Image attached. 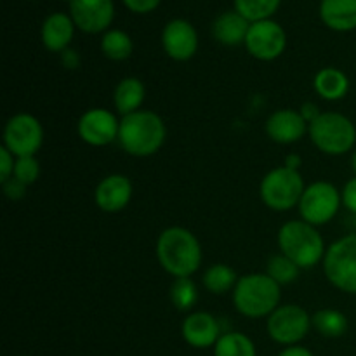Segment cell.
Instances as JSON below:
<instances>
[{"mask_svg":"<svg viewBox=\"0 0 356 356\" xmlns=\"http://www.w3.org/2000/svg\"><path fill=\"white\" fill-rule=\"evenodd\" d=\"M280 2L282 0H235V9L249 23H257L270 19L277 13Z\"/></svg>","mask_w":356,"mask_h":356,"instance_id":"4316f807","label":"cell"},{"mask_svg":"<svg viewBox=\"0 0 356 356\" xmlns=\"http://www.w3.org/2000/svg\"><path fill=\"white\" fill-rule=\"evenodd\" d=\"M170 301L177 312H190L198 301V289L191 278H176L170 287Z\"/></svg>","mask_w":356,"mask_h":356,"instance_id":"83f0119b","label":"cell"},{"mask_svg":"<svg viewBox=\"0 0 356 356\" xmlns=\"http://www.w3.org/2000/svg\"><path fill=\"white\" fill-rule=\"evenodd\" d=\"M202 245L197 236L183 226H170L156 240V259L163 271L174 278H191L202 264Z\"/></svg>","mask_w":356,"mask_h":356,"instance_id":"6da1fadb","label":"cell"},{"mask_svg":"<svg viewBox=\"0 0 356 356\" xmlns=\"http://www.w3.org/2000/svg\"><path fill=\"white\" fill-rule=\"evenodd\" d=\"M132 193H134V188L127 176L110 174L97 183L94 190V202L99 211L117 214L131 204Z\"/></svg>","mask_w":356,"mask_h":356,"instance_id":"5bb4252c","label":"cell"},{"mask_svg":"<svg viewBox=\"0 0 356 356\" xmlns=\"http://www.w3.org/2000/svg\"><path fill=\"white\" fill-rule=\"evenodd\" d=\"M312 325L313 329L316 330L318 334H322L323 337H341L346 334L348 323L346 315L339 309H332V308H325L316 312L315 315L312 316Z\"/></svg>","mask_w":356,"mask_h":356,"instance_id":"cb8c5ba5","label":"cell"},{"mask_svg":"<svg viewBox=\"0 0 356 356\" xmlns=\"http://www.w3.org/2000/svg\"><path fill=\"white\" fill-rule=\"evenodd\" d=\"M233 306L247 318L270 316L280 306V285L268 273H247L233 289Z\"/></svg>","mask_w":356,"mask_h":356,"instance_id":"3957f363","label":"cell"},{"mask_svg":"<svg viewBox=\"0 0 356 356\" xmlns=\"http://www.w3.org/2000/svg\"><path fill=\"white\" fill-rule=\"evenodd\" d=\"M320 17L336 31H351L356 28V0H322Z\"/></svg>","mask_w":356,"mask_h":356,"instance_id":"d6986e66","label":"cell"},{"mask_svg":"<svg viewBox=\"0 0 356 356\" xmlns=\"http://www.w3.org/2000/svg\"><path fill=\"white\" fill-rule=\"evenodd\" d=\"M146 97V87L136 76H125L117 83L113 90V104L115 110L125 117L134 111L141 110Z\"/></svg>","mask_w":356,"mask_h":356,"instance_id":"44dd1931","label":"cell"},{"mask_svg":"<svg viewBox=\"0 0 356 356\" xmlns=\"http://www.w3.org/2000/svg\"><path fill=\"white\" fill-rule=\"evenodd\" d=\"M101 51L111 61H125L134 51L131 37L122 30H108L101 38Z\"/></svg>","mask_w":356,"mask_h":356,"instance_id":"d4e9b609","label":"cell"},{"mask_svg":"<svg viewBox=\"0 0 356 356\" xmlns=\"http://www.w3.org/2000/svg\"><path fill=\"white\" fill-rule=\"evenodd\" d=\"M214 356H256V346L245 334L226 332L216 343Z\"/></svg>","mask_w":356,"mask_h":356,"instance_id":"484cf974","label":"cell"},{"mask_svg":"<svg viewBox=\"0 0 356 356\" xmlns=\"http://www.w3.org/2000/svg\"><path fill=\"white\" fill-rule=\"evenodd\" d=\"M63 65H65V68L68 70H75L76 66L80 65V58L79 54H76V51H73V49H66V51L63 52Z\"/></svg>","mask_w":356,"mask_h":356,"instance_id":"d590c367","label":"cell"},{"mask_svg":"<svg viewBox=\"0 0 356 356\" xmlns=\"http://www.w3.org/2000/svg\"><path fill=\"white\" fill-rule=\"evenodd\" d=\"M309 139L322 153L346 155L356 145V127L351 118L337 111H325L308 127Z\"/></svg>","mask_w":356,"mask_h":356,"instance_id":"5b68a950","label":"cell"},{"mask_svg":"<svg viewBox=\"0 0 356 356\" xmlns=\"http://www.w3.org/2000/svg\"><path fill=\"white\" fill-rule=\"evenodd\" d=\"M44 143V127L40 120L30 113H16L3 127V145L16 159L37 156Z\"/></svg>","mask_w":356,"mask_h":356,"instance_id":"9c48e42d","label":"cell"},{"mask_svg":"<svg viewBox=\"0 0 356 356\" xmlns=\"http://www.w3.org/2000/svg\"><path fill=\"white\" fill-rule=\"evenodd\" d=\"M14 165H16V156L6 146H0V183H6L13 177Z\"/></svg>","mask_w":356,"mask_h":356,"instance_id":"4dcf8cb0","label":"cell"},{"mask_svg":"<svg viewBox=\"0 0 356 356\" xmlns=\"http://www.w3.org/2000/svg\"><path fill=\"white\" fill-rule=\"evenodd\" d=\"M165 54L174 61H188L197 54L198 35L193 24L184 19H174L165 24L162 33Z\"/></svg>","mask_w":356,"mask_h":356,"instance_id":"9a60e30c","label":"cell"},{"mask_svg":"<svg viewBox=\"0 0 356 356\" xmlns=\"http://www.w3.org/2000/svg\"><path fill=\"white\" fill-rule=\"evenodd\" d=\"M299 271L301 268L296 263H292L287 256L284 254H277V256H271L270 261L266 264V273L277 282L278 285H289L292 282L298 280Z\"/></svg>","mask_w":356,"mask_h":356,"instance_id":"f1b7e54d","label":"cell"},{"mask_svg":"<svg viewBox=\"0 0 356 356\" xmlns=\"http://www.w3.org/2000/svg\"><path fill=\"white\" fill-rule=\"evenodd\" d=\"M120 120L106 108H90L80 115L76 122V134L86 145L94 148H104L118 141Z\"/></svg>","mask_w":356,"mask_h":356,"instance_id":"8fae6325","label":"cell"},{"mask_svg":"<svg viewBox=\"0 0 356 356\" xmlns=\"http://www.w3.org/2000/svg\"><path fill=\"white\" fill-rule=\"evenodd\" d=\"M40 176V162L37 156H19L16 159L13 177H16L24 186H31Z\"/></svg>","mask_w":356,"mask_h":356,"instance_id":"f546056e","label":"cell"},{"mask_svg":"<svg viewBox=\"0 0 356 356\" xmlns=\"http://www.w3.org/2000/svg\"><path fill=\"white\" fill-rule=\"evenodd\" d=\"M2 186H3V193H6V197L10 198V200H19V198H23L24 191H26L28 188L24 186L23 183H19L16 177H10L9 181L2 183Z\"/></svg>","mask_w":356,"mask_h":356,"instance_id":"d6a6232c","label":"cell"},{"mask_svg":"<svg viewBox=\"0 0 356 356\" xmlns=\"http://www.w3.org/2000/svg\"><path fill=\"white\" fill-rule=\"evenodd\" d=\"M278 356H313L312 351L306 350V348L302 346H289L285 348L284 351H282Z\"/></svg>","mask_w":356,"mask_h":356,"instance_id":"8d00e7d4","label":"cell"},{"mask_svg":"<svg viewBox=\"0 0 356 356\" xmlns=\"http://www.w3.org/2000/svg\"><path fill=\"white\" fill-rule=\"evenodd\" d=\"M315 92L325 101H341L350 92V79L346 73L334 66L322 68L313 79Z\"/></svg>","mask_w":356,"mask_h":356,"instance_id":"7402d4cb","label":"cell"},{"mask_svg":"<svg viewBox=\"0 0 356 356\" xmlns=\"http://www.w3.org/2000/svg\"><path fill=\"white\" fill-rule=\"evenodd\" d=\"M181 334H183V339L186 341L190 346L198 348V350L216 346L219 337L222 336L221 325H219L218 318L207 312L190 313V315L183 320Z\"/></svg>","mask_w":356,"mask_h":356,"instance_id":"e0dca14e","label":"cell"},{"mask_svg":"<svg viewBox=\"0 0 356 356\" xmlns=\"http://www.w3.org/2000/svg\"><path fill=\"white\" fill-rule=\"evenodd\" d=\"M124 3L132 10V13L146 14L152 13L153 9H156L160 0H124Z\"/></svg>","mask_w":356,"mask_h":356,"instance_id":"836d02e7","label":"cell"},{"mask_svg":"<svg viewBox=\"0 0 356 356\" xmlns=\"http://www.w3.org/2000/svg\"><path fill=\"white\" fill-rule=\"evenodd\" d=\"M165 139V122L155 111L139 110L122 117L118 143L127 155L136 159L155 155L156 152H160Z\"/></svg>","mask_w":356,"mask_h":356,"instance_id":"7a4b0ae2","label":"cell"},{"mask_svg":"<svg viewBox=\"0 0 356 356\" xmlns=\"http://www.w3.org/2000/svg\"><path fill=\"white\" fill-rule=\"evenodd\" d=\"M341 205V191L329 181H316L306 186L298 207L302 221L318 228L336 218Z\"/></svg>","mask_w":356,"mask_h":356,"instance_id":"ba28073f","label":"cell"},{"mask_svg":"<svg viewBox=\"0 0 356 356\" xmlns=\"http://www.w3.org/2000/svg\"><path fill=\"white\" fill-rule=\"evenodd\" d=\"M351 167H353V172L356 174V149L353 152V155H351Z\"/></svg>","mask_w":356,"mask_h":356,"instance_id":"f35d334b","label":"cell"},{"mask_svg":"<svg viewBox=\"0 0 356 356\" xmlns=\"http://www.w3.org/2000/svg\"><path fill=\"white\" fill-rule=\"evenodd\" d=\"M278 247L280 254L287 256L292 263L298 264L301 270L305 268H315L316 264L322 263L325 256V242L322 235L316 229V226L302 221V219H294L282 225L278 229Z\"/></svg>","mask_w":356,"mask_h":356,"instance_id":"277c9868","label":"cell"},{"mask_svg":"<svg viewBox=\"0 0 356 356\" xmlns=\"http://www.w3.org/2000/svg\"><path fill=\"white\" fill-rule=\"evenodd\" d=\"M323 273L341 292L356 294V235H346L330 243L323 256Z\"/></svg>","mask_w":356,"mask_h":356,"instance_id":"52a82bcc","label":"cell"},{"mask_svg":"<svg viewBox=\"0 0 356 356\" xmlns=\"http://www.w3.org/2000/svg\"><path fill=\"white\" fill-rule=\"evenodd\" d=\"M284 165L289 167V169H292V170H299L302 165V159L298 155V153H289V155L285 156Z\"/></svg>","mask_w":356,"mask_h":356,"instance_id":"74e56055","label":"cell"},{"mask_svg":"<svg viewBox=\"0 0 356 356\" xmlns=\"http://www.w3.org/2000/svg\"><path fill=\"white\" fill-rule=\"evenodd\" d=\"M249 28V21L236 10H232V13H225L218 16V19L214 21V26H212V33H214V38L219 44L233 47V45L245 44Z\"/></svg>","mask_w":356,"mask_h":356,"instance_id":"ffe728a7","label":"cell"},{"mask_svg":"<svg viewBox=\"0 0 356 356\" xmlns=\"http://www.w3.org/2000/svg\"><path fill=\"white\" fill-rule=\"evenodd\" d=\"M70 16L86 33H101L113 21L115 7L111 0H70Z\"/></svg>","mask_w":356,"mask_h":356,"instance_id":"4fadbf2b","label":"cell"},{"mask_svg":"<svg viewBox=\"0 0 356 356\" xmlns=\"http://www.w3.org/2000/svg\"><path fill=\"white\" fill-rule=\"evenodd\" d=\"M73 23L72 16L65 13H54L42 24V44L51 52H65L73 38Z\"/></svg>","mask_w":356,"mask_h":356,"instance_id":"ac0fdd59","label":"cell"},{"mask_svg":"<svg viewBox=\"0 0 356 356\" xmlns=\"http://www.w3.org/2000/svg\"><path fill=\"white\" fill-rule=\"evenodd\" d=\"M268 334L271 339L285 346H296L308 336L312 316L299 305H280L268 316Z\"/></svg>","mask_w":356,"mask_h":356,"instance_id":"30bf717a","label":"cell"},{"mask_svg":"<svg viewBox=\"0 0 356 356\" xmlns=\"http://www.w3.org/2000/svg\"><path fill=\"white\" fill-rule=\"evenodd\" d=\"M305 179L299 170L282 165L270 170L261 179L259 197L268 209L275 212H287L299 205L305 193Z\"/></svg>","mask_w":356,"mask_h":356,"instance_id":"8992f818","label":"cell"},{"mask_svg":"<svg viewBox=\"0 0 356 356\" xmlns=\"http://www.w3.org/2000/svg\"><path fill=\"white\" fill-rule=\"evenodd\" d=\"M308 122L302 118L299 110H291V108L273 111L264 124L268 138L278 145H294L301 141L308 132Z\"/></svg>","mask_w":356,"mask_h":356,"instance_id":"2e32d148","label":"cell"},{"mask_svg":"<svg viewBox=\"0 0 356 356\" xmlns=\"http://www.w3.org/2000/svg\"><path fill=\"white\" fill-rule=\"evenodd\" d=\"M285 45H287V35L278 23L271 19L250 23L245 47L252 58L259 61H273L284 54Z\"/></svg>","mask_w":356,"mask_h":356,"instance_id":"7c38bea8","label":"cell"},{"mask_svg":"<svg viewBox=\"0 0 356 356\" xmlns=\"http://www.w3.org/2000/svg\"><path fill=\"white\" fill-rule=\"evenodd\" d=\"M299 113L302 115V118H305L306 122H308V125L312 124V122H315L316 118L322 115V111H320V108L316 106L315 103H312V101H308V103H302L301 108H299Z\"/></svg>","mask_w":356,"mask_h":356,"instance_id":"e575fe53","label":"cell"},{"mask_svg":"<svg viewBox=\"0 0 356 356\" xmlns=\"http://www.w3.org/2000/svg\"><path fill=\"white\" fill-rule=\"evenodd\" d=\"M238 278L240 277L236 275V271L233 270L232 266H228V264L225 263H216L205 270L204 277H202V284H204V287L207 289L211 294L221 296L229 291L233 292Z\"/></svg>","mask_w":356,"mask_h":356,"instance_id":"603a6c76","label":"cell"},{"mask_svg":"<svg viewBox=\"0 0 356 356\" xmlns=\"http://www.w3.org/2000/svg\"><path fill=\"white\" fill-rule=\"evenodd\" d=\"M341 197H343L344 207H346L351 214H356V176L344 184L343 191H341Z\"/></svg>","mask_w":356,"mask_h":356,"instance_id":"1f68e13d","label":"cell"}]
</instances>
